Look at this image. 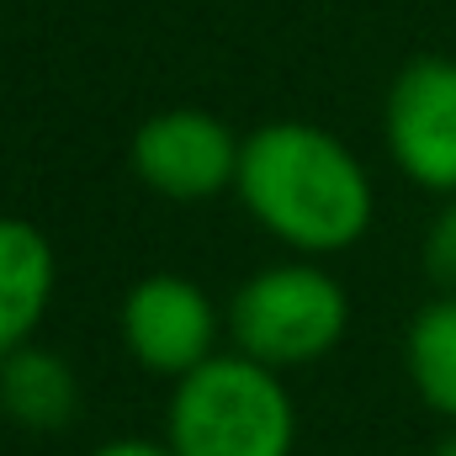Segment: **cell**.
Segmentation results:
<instances>
[{"instance_id": "12", "label": "cell", "mask_w": 456, "mask_h": 456, "mask_svg": "<svg viewBox=\"0 0 456 456\" xmlns=\"http://www.w3.org/2000/svg\"><path fill=\"white\" fill-rule=\"evenodd\" d=\"M430 456H456V430H452V436H446V441H441V446H436Z\"/></svg>"}, {"instance_id": "5", "label": "cell", "mask_w": 456, "mask_h": 456, "mask_svg": "<svg viewBox=\"0 0 456 456\" xmlns=\"http://www.w3.org/2000/svg\"><path fill=\"white\" fill-rule=\"evenodd\" d=\"M122 345L143 371L159 377H186L202 361H213V340H218V308L213 297L175 271H154L143 281L127 287L122 297Z\"/></svg>"}, {"instance_id": "2", "label": "cell", "mask_w": 456, "mask_h": 456, "mask_svg": "<svg viewBox=\"0 0 456 456\" xmlns=\"http://www.w3.org/2000/svg\"><path fill=\"white\" fill-rule=\"evenodd\" d=\"M297 409L276 377L249 355H213L186 371L165 409L170 456H292Z\"/></svg>"}, {"instance_id": "4", "label": "cell", "mask_w": 456, "mask_h": 456, "mask_svg": "<svg viewBox=\"0 0 456 456\" xmlns=\"http://www.w3.org/2000/svg\"><path fill=\"white\" fill-rule=\"evenodd\" d=\"M239 138L228 133V122L197 107H170L154 112L133 133V175L170 197V202H208L239 181Z\"/></svg>"}, {"instance_id": "7", "label": "cell", "mask_w": 456, "mask_h": 456, "mask_svg": "<svg viewBox=\"0 0 456 456\" xmlns=\"http://www.w3.org/2000/svg\"><path fill=\"white\" fill-rule=\"evenodd\" d=\"M53 244L43 228L21 218H0V361L21 345H32V330L43 324L53 303Z\"/></svg>"}, {"instance_id": "11", "label": "cell", "mask_w": 456, "mask_h": 456, "mask_svg": "<svg viewBox=\"0 0 456 456\" xmlns=\"http://www.w3.org/2000/svg\"><path fill=\"white\" fill-rule=\"evenodd\" d=\"M91 456H170V446H154V441H112V446H96Z\"/></svg>"}, {"instance_id": "10", "label": "cell", "mask_w": 456, "mask_h": 456, "mask_svg": "<svg viewBox=\"0 0 456 456\" xmlns=\"http://www.w3.org/2000/svg\"><path fill=\"white\" fill-rule=\"evenodd\" d=\"M425 276L441 292H456V197L436 213V224L425 228Z\"/></svg>"}, {"instance_id": "9", "label": "cell", "mask_w": 456, "mask_h": 456, "mask_svg": "<svg viewBox=\"0 0 456 456\" xmlns=\"http://www.w3.org/2000/svg\"><path fill=\"white\" fill-rule=\"evenodd\" d=\"M409 377L419 398L456 425V292L430 297L409 324Z\"/></svg>"}, {"instance_id": "3", "label": "cell", "mask_w": 456, "mask_h": 456, "mask_svg": "<svg viewBox=\"0 0 456 456\" xmlns=\"http://www.w3.org/2000/svg\"><path fill=\"white\" fill-rule=\"evenodd\" d=\"M350 297L314 260H281L255 271L228 303L233 350L260 366H308L345 340Z\"/></svg>"}, {"instance_id": "8", "label": "cell", "mask_w": 456, "mask_h": 456, "mask_svg": "<svg viewBox=\"0 0 456 456\" xmlns=\"http://www.w3.org/2000/svg\"><path fill=\"white\" fill-rule=\"evenodd\" d=\"M80 409V382L53 350L21 345L0 361V414L21 430H64Z\"/></svg>"}, {"instance_id": "6", "label": "cell", "mask_w": 456, "mask_h": 456, "mask_svg": "<svg viewBox=\"0 0 456 456\" xmlns=\"http://www.w3.org/2000/svg\"><path fill=\"white\" fill-rule=\"evenodd\" d=\"M387 149L414 186L456 197V59H414L393 80Z\"/></svg>"}, {"instance_id": "1", "label": "cell", "mask_w": 456, "mask_h": 456, "mask_svg": "<svg viewBox=\"0 0 456 456\" xmlns=\"http://www.w3.org/2000/svg\"><path fill=\"white\" fill-rule=\"evenodd\" d=\"M239 202L271 239L314 255L350 249L371 228V181L335 133L265 122L239 149Z\"/></svg>"}]
</instances>
